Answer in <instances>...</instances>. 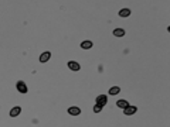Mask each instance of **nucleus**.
<instances>
[{
    "instance_id": "1a4fd4ad",
    "label": "nucleus",
    "mask_w": 170,
    "mask_h": 127,
    "mask_svg": "<svg viewBox=\"0 0 170 127\" xmlns=\"http://www.w3.org/2000/svg\"><path fill=\"white\" fill-rule=\"evenodd\" d=\"M113 37H118V38H121V37H125V34H126V31L123 30V28H121V27H118V28H115L112 31Z\"/></svg>"
},
{
    "instance_id": "20e7f679",
    "label": "nucleus",
    "mask_w": 170,
    "mask_h": 127,
    "mask_svg": "<svg viewBox=\"0 0 170 127\" xmlns=\"http://www.w3.org/2000/svg\"><path fill=\"white\" fill-rule=\"evenodd\" d=\"M67 66H68V68H70L73 72L81 71V65L77 62V61H68V62H67Z\"/></svg>"
},
{
    "instance_id": "f03ea898",
    "label": "nucleus",
    "mask_w": 170,
    "mask_h": 127,
    "mask_svg": "<svg viewBox=\"0 0 170 127\" xmlns=\"http://www.w3.org/2000/svg\"><path fill=\"white\" fill-rule=\"evenodd\" d=\"M95 104H99V106L105 107L106 104H108V96H106L105 93H101V95H98L97 99H95Z\"/></svg>"
},
{
    "instance_id": "7ed1b4c3",
    "label": "nucleus",
    "mask_w": 170,
    "mask_h": 127,
    "mask_svg": "<svg viewBox=\"0 0 170 127\" xmlns=\"http://www.w3.org/2000/svg\"><path fill=\"white\" fill-rule=\"evenodd\" d=\"M136 111H138V107H136V106L128 104V106L123 109V114H125V116H133V114H136Z\"/></svg>"
},
{
    "instance_id": "f8f14e48",
    "label": "nucleus",
    "mask_w": 170,
    "mask_h": 127,
    "mask_svg": "<svg viewBox=\"0 0 170 127\" xmlns=\"http://www.w3.org/2000/svg\"><path fill=\"white\" fill-rule=\"evenodd\" d=\"M111 96H118L119 93H121V87L119 86H112L111 89H109V92H108Z\"/></svg>"
},
{
    "instance_id": "423d86ee",
    "label": "nucleus",
    "mask_w": 170,
    "mask_h": 127,
    "mask_svg": "<svg viewBox=\"0 0 170 127\" xmlns=\"http://www.w3.org/2000/svg\"><path fill=\"white\" fill-rule=\"evenodd\" d=\"M50 58H51V52H50V51H44V52L40 55L38 61H40L41 64H46V62H48L50 61Z\"/></svg>"
},
{
    "instance_id": "ddd939ff",
    "label": "nucleus",
    "mask_w": 170,
    "mask_h": 127,
    "mask_svg": "<svg viewBox=\"0 0 170 127\" xmlns=\"http://www.w3.org/2000/svg\"><path fill=\"white\" fill-rule=\"evenodd\" d=\"M102 109H104V107H102V106H99V104H95V106H94V109H92V110H94V113H95V114H97V113H99V111H102Z\"/></svg>"
},
{
    "instance_id": "6e6552de",
    "label": "nucleus",
    "mask_w": 170,
    "mask_h": 127,
    "mask_svg": "<svg viewBox=\"0 0 170 127\" xmlns=\"http://www.w3.org/2000/svg\"><path fill=\"white\" fill-rule=\"evenodd\" d=\"M130 8H128V7H125V8H121L119 10V13H118V16L121 17V18H128V17L130 16Z\"/></svg>"
},
{
    "instance_id": "0eeeda50",
    "label": "nucleus",
    "mask_w": 170,
    "mask_h": 127,
    "mask_svg": "<svg viewBox=\"0 0 170 127\" xmlns=\"http://www.w3.org/2000/svg\"><path fill=\"white\" fill-rule=\"evenodd\" d=\"M20 113H21V107H20V106H14V107H11L10 111H9L10 117H17V116H20Z\"/></svg>"
},
{
    "instance_id": "9b49d317",
    "label": "nucleus",
    "mask_w": 170,
    "mask_h": 127,
    "mask_svg": "<svg viewBox=\"0 0 170 127\" xmlns=\"http://www.w3.org/2000/svg\"><path fill=\"white\" fill-rule=\"evenodd\" d=\"M92 47H94V42H92V41H89V40H85V41H82V42H81V48H82V49H91Z\"/></svg>"
},
{
    "instance_id": "f257e3e1",
    "label": "nucleus",
    "mask_w": 170,
    "mask_h": 127,
    "mask_svg": "<svg viewBox=\"0 0 170 127\" xmlns=\"http://www.w3.org/2000/svg\"><path fill=\"white\" fill-rule=\"evenodd\" d=\"M16 87H17V92H18V93H21V95L28 93V89H27V85H26L24 80H17V82H16Z\"/></svg>"
},
{
    "instance_id": "9d476101",
    "label": "nucleus",
    "mask_w": 170,
    "mask_h": 127,
    "mask_svg": "<svg viewBox=\"0 0 170 127\" xmlns=\"http://www.w3.org/2000/svg\"><path fill=\"white\" fill-rule=\"evenodd\" d=\"M115 104H116V107H119V109L123 110V109L129 104V102H128L126 99H119V100H116V102H115Z\"/></svg>"
},
{
    "instance_id": "39448f33",
    "label": "nucleus",
    "mask_w": 170,
    "mask_h": 127,
    "mask_svg": "<svg viewBox=\"0 0 170 127\" xmlns=\"http://www.w3.org/2000/svg\"><path fill=\"white\" fill-rule=\"evenodd\" d=\"M68 114L70 116H80L81 114V109L78 107V106H71V107H68Z\"/></svg>"
}]
</instances>
